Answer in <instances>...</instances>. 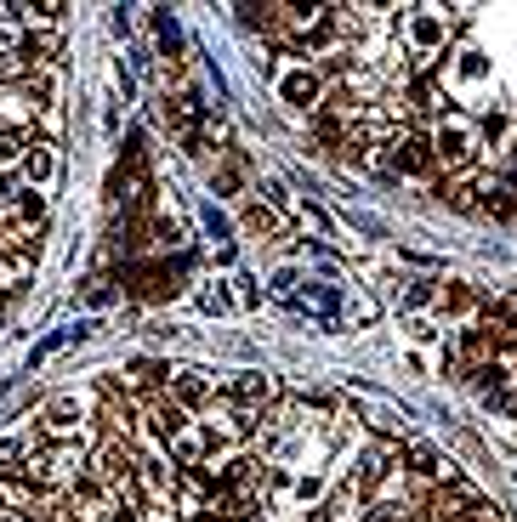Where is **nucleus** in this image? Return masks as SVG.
Segmentation results:
<instances>
[{
  "label": "nucleus",
  "instance_id": "obj_1",
  "mask_svg": "<svg viewBox=\"0 0 517 522\" xmlns=\"http://www.w3.org/2000/svg\"><path fill=\"white\" fill-rule=\"evenodd\" d=\"M478 148H483L478 125L466 120V114H455V108H449L444 120L432 125V154H438V165H444V171L472 176V165H478Z\"/></svg>",
  "mask_w": 517,
  "mask_h": 522
},
{
  "label": "nucleus",
  "instance_id": "obj_2",
  "mask_svg": "<svg viewBox=\"0 0 517 522\" xmlns=\"http://www.w3.org/2000/svg\"><path fill=\"white\" fill-rule=\"evenodd\" d=\"M165 398L177 403L182 415H194V409H211V403H216V386H211L205 369H177L171 386H165Z\"/></svg>",
  "mask_w": 517,
  "mask_h": 522
},
{
  "label": "nucleus",
  "instance_id": "obj_3",
  "mask_svg": "<svg viewBox=\"0 0 517 522\" xmlns=\"http://www.w3.org/2000/svg\"><path fill=\"white\" fill-rule=\"evenodd\" d=\"M279 97H285L290 108H313V114H319V97H324L319 69H307V63H290V69L279 74Z\"/></svg>",
  "mask_w": 517,
  "mask_h": 522
},
{
  "label": "nucleus",
  "instance_id": "obj_4",
  "mask_svg": "<svg viewBox=\"0 0 517 522\" xmlns=\"http://www.w3.org/2000/svg\"><path fill=\"white\" fill-rule=\"evenodd\" d=\"M182 426H188V415H182V409H177L171 398H154V403L143 409V432L154 437L160 449H171V443H177V437H182Z\"/></svg>",
  "mask_w": 517,
  "mask_h": 522
},
{
  "label": "nucleus",
  "instance_id": "obj_5",
  "mask_svg": "<svg viewBox=\"0 0 517 522\" xmlns=\"http://www.w3.org/2000/svg\"><path fill=\"white\" fill-rule=\"evenodd\" d=\"M404 29H410V40H415V57H421V52H432V46H444V40H449V23H444V12H438V6H410Z\"/></svg>",
  "mask_w": 517,
  "mask_h": 522
},
{
  "label": "nucleus",
  "instance_id": "obj_6",
  "mask_svg": "<svg viewBox=\"0 0 517 522\" xmlns=\"http://www.w3.org/2000/svg\"><path fill=\"white\" fill-rule=\"evenodd\" d=\"M222 398H228V403H245V409H268V403H273V381L262 375V369H239V375L222 386Z\"/></svg>",
  "mask_w": 517,
  "mask_h": 522
},
{
  "label": "nucleus",
  "instance_id": "obj_7",
  "mask_svg": "<svg viewBox=\"0 0 517 522\" xmlns=\"http://www.w3.org/2000/svg\"><path fill=\"white\" fill-rule=\"evenodd\" d=\"M86 409H80V398H52V409H46V437L52 443H80V432H86Z\"/></svg>",
  "mask_w": 517,
  "mask_h": 522
},
{
  "label": "nucleus",
  "instance_id": "obj_8",
  "mask_svg": "<svg viewBox=\"0 0 517 522\" xmlns=\"http://www.w3.org/2000/svg\"><path fill=\"white\" fill-rule=\"evenodd\" d=\"M387 477H393V449H387V443L364 449V460H358V494H375Z\"/></svg>",
  "mask_w": 517,
  "mask_h": 522
},
{
  "label": "nucleus",
  "instance_id": "obj_9",
  "mask_svg": "<svg viewBox=\"0 0 517 522\" xmlns=\"http://www.w3.org/2000/svg\"><path fill=\"white\" fill-rule=\"evenodd\" d=\"M18 171H23V182H29L35 193L46 188V182L57 176V154H52V142H29V154H23Z\"/></svg>",
  "mask_w": 517,
  "mask_h": 522
},
{
  "label": "nucleus",
  "instance_id": "obj_10",
  "mask_svg": "<svg viewBox=\"0 0 517 522\" xmlns=\"http://www.w3.org/2000/svg\"><path fill=\"white\" fill-rule=\"evenodd\" d=\"M358 409L370 415V426L381 437H404V432H410V415H404V409H387V403H375V398H358Z\"/></svg>",
  "mask_w": 517,
  "mask_h": 522
},
{
  "label": "nucleus",
  "instance_id": "obj_11",
  "mask_svg": "<svg viewBox=\"0 0 517 522\" xmlns=\"http://www.w3.org/2000/svg\"><path fill=\"white\" fill-rule=\"evenodd\" d=\"M29 120H35V108L23 103V91H6V86H0V137L29 131Z\"/></svg>",
  "mask_w": 517,
  "mask_h": 522
},
{
  "label": "nucleus",
  "instance_id": "obj_12",
  "mask_svg": "<svg viewBox=\"0 0 517 522\" xmlns=\"http://www.w3.org/2000/svg\"><path fill=\"white\" fill-rule=\"evenodd\" d=\"M410 471L421 477V483H444V477H449V460L432 449V443H415V449H410Z\"/></svg>",
  "mask_w": 517,
  "mask_h": 522
},
{
  "label": "nucleus",
  "instance_id": "obj_13",
  "mask_svg": "<svg viewBox=\"0 0 517 522\" xmlns=\"http://www.w3.org/2000/svg\"><path fill=\"white\" fill-rule=\"evenodd\" d=\"M29 454H35V443L23 432H6L0 437V477H18L23 466H29Z\"/></svg>",
  "mask_w": 517,
  "mask_h": 522
},
{
  "label": "nucleus",
  "instance_id": "obj_14",
  "mask_svg": "<svg viewBox=\"0 0 517 522\" xmlns=\"http://www.w3.org/2000/svg\"><path fill=\"white\" fill-rule=\"evenodd\" d=\"M279 227H285V216H273L262 199H256V205H245V233H262V239H273Z\"/></svg>",
  "mask_w": 517,
  "mask_h": 522
},
{
  "label": "nucleus",
  "instance_id": "obj_15",
  "mask_svg": "<svg viewBox=\"0 0 517 522\" xmlns=\"http://www.w3.org/2000/svg\"><path fill=\"white\" fill-rule=\"evenodd\" d=\"M472 301H478V296H472V284H461V279L438 290V307H444V313H455V318H461V313H472Z\"/></svg>",
  "mask_w": 517,
  "mask_h": 522
},
{
  "label": "nucleus",
  "instance_id": "obj_16",
  "mask_svg": "<svg viewBox=\"0 0 517 522\" xmlns=\"http://www.w3.org/2000/svg\"><path fill=\"white\" fill-rule=\"evenodd\" d=\"M211 182H216V193H239V188H245V159H228Z\"/></svg>",
  "mask_w": 517,
  "mask_h": 522
},
{
  "label": "nucleus",
  "instance_id": "obj_17",
  "mask_svg": "<svg viewBox=\"0 0 517 522\" xmlns=\"http://www.w3.org/2000/svg\"><path fill=\"white\" fill-rule=\"evenodd\" d=\"M86 301H91V307H108V301H114V290H108V284L97 279V284H91V290H86Z\"/></svg>",
  "mask_w": 517,
  "mask_h": 522
}]
</instances>
